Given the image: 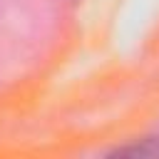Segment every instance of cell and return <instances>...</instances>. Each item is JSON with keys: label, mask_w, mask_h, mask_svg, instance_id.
I'll return each mask as SVG.
<instances>
[{"label": "cell", "mask_w": 159, "mask_h": 159, "mask_svg": "<svg viewBox=\"0 0 159 159\" xmlns=\"http://www.w3.org/2000/svg\"><path fill=\"white\" fill-rule=\"evenodd\" d=\"M112 157H149V159H159V139L157 137H149V139H142L137 144H129V147H119L112 152Z\"/></svg>", "instance_id": "obj_1"}]
</instances>
